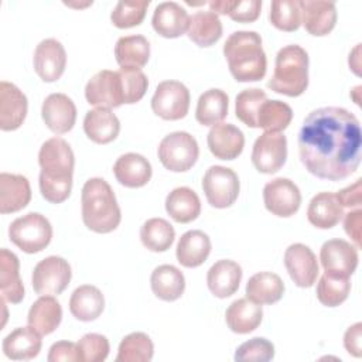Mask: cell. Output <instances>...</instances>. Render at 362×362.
<instances>
[{"label": "cell", "mask_w": 362, "mask_h": 362, "mask_svg": "<svg viewBox=\"0 0 362 362\" xmlns=\"http://www.w3.org/2000/svg\"><path fill=\"white\" fill-rule=\"evenodd\" d=\"M167 214L178 223H189L201 214V201L188 187L174 188L165 198Z\"/></svg>", "instance_id": "34"}, {"label": "cell", "mask_w": 362, "mask_h": 362, "mask_svg": "<svg viewBox=\"0 0 362 362\" xmlns=\"http://www.w3.org/2000/svg\"><path fill=\"white\" fill-rule=\"evenodd\" d=\"M359 92H361V86H356L354 90H351V96L354 98L356 105H361V99H359Z\"/></svg>", "instance_id": "56"}, {"label": "cell", "mask_w": 362, "mask_h": 362, "mask_svg": "<svg viewBox=\"0 0 362 362\" xmlns=\"http://www.w3.org/2000/svg\"><path fill=\"white\" fill-rule=\"evenodd\" d=\"M113 174L119 184L127 188L144 187L153 174L151 164L137 153H126L113 164Z\"/></svg>", "instance_id": "24"}, {"label": "cell", "mask_w": 362, "mask_h": 362, "mask_svg": "<svg viewBox=\"0 0 362 362\" xmlns=\"http://www.w3.org/2000/svg\"><path fill=\"white\" fill-rule=\"evenodd\" d=\"M85 98L96 107H119L123 105L122 82L117 71L102 69L96 72L85 86Z\"/></svg>", "instance_id": "13"}, {"label": "cell", "mask_w": 362, "mask_h": 362, "mask_svg": "<svg viewBox=\"0 0 362 362\" xmlns=\"http://www.w3.org/2000/svg\"><path fill=\"white\" fill-rule=\"evenodd\" d=\"M161 164L173 173L188 171L198 160L199 147L194 136L187 132L167 134L157 148Z\"/></svg>", "instance_id": "7"}, {"label": "cell", "mask_w": 362, "mask_h": 362, "mask_svg": "<svg viewBox=\"0 0 362 362\" xmlns=\"http://www.w3.org/2000/svg\"><path fill=\"white\" fill-rule=\"evenodd\" d=\"M150 286L157 298L163 301H175L184 294L185 277L175 266L161 264L153 270Z\"/></svg>", "instance_id": "32"}, {"label": "cell", "mask_w": 362, "mask_h": 362, "mask_svg": "<svg viewBox=\"0 0 362 362\" xmlns=\"http://www.w3.org/2000/svg\"><path fill=\"white\" fill-rule=\"evenodd\" d=\"M263 201L269 212L280 218L294 215L301 205V192L288 178H274L263 188Z\"/></svg>", "instance_id": "12"}, {"label": "cell", "mask_w": 362, "mask_h": 362, "mask_svg": "<svg viewBox=\"0 0 362 362\" xmlns=\"http://www.w3.org/2000/svg\"><path fill=\"white\" fill-rule=\"evenodd\" d=\"M41 334L33 327H18L3 339V352L13 361L34 359L41 351Z\"/></svg>", "instance_id": "25"}, {"label": "cell", "mask_w": 362, "mask_h": 362, "mask_svg": "<svg viewBox=\"0 0 362 362\" xmlns=\"http://www.w3.org/2000/svg\"><path fill=\"white\" fill-rule=\"evenodd\" d=\"M337 198L342 208H361L362 202V180L358 178L349 187L338 191Z\"/></svg>", "instance_id": "51"}, {"label": "cell", "mask_w": 362, "mask_h": 362, "mask_svg": "<svg viewBox=\"0 0 362 362\" xmlns=\"http://www.w3.org/2000/svg\"><path fill=\"white\" fill-rule=\"evenodd\" d=\"M83 132L93 143L107 144L119 136L120 122L110 109L96 107L86 112L83 117Z\"/></svg>", "instance_id": "26"}, {"label": "cell", "mask_w": 362, "mask_h": 362, "mask_svg": "<svg viewBox=\"0 0 362 362\" xmlns=\"http://www.w3.org/2000/svg\"><path fill=\"white\" fill-rule=\"evenodd\" d=\"M301 24L315 37L328 35L337 24V7L334 1L300 0Z\"/></svg>", "instance_id": "18"}, {"label": "cell", "mask_w": 362, "mask_h": 362, "mask_svg": "<svg viewBox=\"0 0 362 362\" xmlns=\"http://www.w3.org/2000/svg\"><path fill=\"white\" fill-rule=\"evenodd\" d=\"M8 238L23 252L38 253L49 245L52 239V226L44 215L30 212L10 223Z\"/></svg>", "instance_id": "6"}, {"label": "cell", "mask_w": 362, "mask_h": 362, "mask_svg": "<svg viewBox=\"0 0 362 362\" xmlns=\"http://www.w3.org/2000/svg\"><path fill=\"white\" fill-rule=\"evenodd\" d=\"M320 260L325 274L351 277L358 266V249L344 239H329L321 246Z\"/></svg>", "instance_id": "14"}, {"label": "cell", "mask_w": 362, "mask_h": 362, "mask_svg": "<svg viewBox=\"0 0 362 362\" xmlns=\"http://www.w3.org/2000/svg\"><path fill=\"white\" fill-rule=\"evenodd\" d=\"M150 1H119L110 13V21L117 28H132L141 24Z\"/></svg>", "instance_id": "45"}, {"label": "cell", "mask_w": 362, "mask_h": 362, "mask_svg": "<svg viewBox=\"0 0 362 362\" xmlns=\"http://www.w3.org/2000/svg\"><path fill=\"white\" fill-rule=\"evenodd\" d=\"M359 120L344 107L310 112L298 132V153L305 170L328 181L351 177L361 164Z\"/></svg>", "instance_id": "1"}, {"label": "cell", "mask_w": 362, "mask_h": 362, "mask_svg": "<svg viewBox=\"0 0 362 362\" xmlns=\"http://www.w3.org/2000/svg\"><path fill=\"white\" fill-rule=\"evenodd\" d=\"M264 100H267V96L262 89H243L236 95L235 99L236 117L247 127L257 129V115Z\"/></svg>", "instance_id": "43"}, {"label": "cell", "mask_w": 362, "mask_h": 362, "mask_svg": "<svg viewBox=\"0 0 362 362\" xmlns=\"http://www.w3.org/2000/svg\"><path fill=\"white\" fill-rule=\"evenodd\" d=\"M263 318V310L260 304L252 300L238 298L235 300L225 313V320L232 332L249 334L255 331Z\"/></svg>", "instance_id": "30"}, {"label": "cell", "mask_w": 362, "mask_h": 362, "mask_svg": "<svg viewBox=\"0 0 362 362\" xmlns=\"http://www.w3.org/2000/svg\"><path fill=\"white\" fill-rule=\"evenodd\" d=\"M31 199V187L21 174H0V212L13 214L21 211Z\"/></svg>", "instance_id": "22"}, {"label": "cell", "mask_w": 362, "mask_h": 362, "mask_svg": "<svg viewBox=\"0 0 362 362\" xmlns=\"http://www.w3.org/2000/svg\"><path fill=\"white\" fill-rule=\"evenodd\" d=\"M38 164L41 173L38 177L40 191L45 201L61 204L71 195L75 156L61 137L48 139L38 151Z\"/></svg>", "instance_id": "2"}, {"label": "cell", "mask_w": 362, "mask_h": 362, "mask_svg": "<svg viewBox=\"0 0 362 362\" xmlns=\"http://www.w3.org/2000/svg\"><path fill=\"white\" fill-rule=\"evenodd\" d=\"M105 308V297L102 291L90 284L79 286L69 298L71 314L83 322L95 321Z\"/></svg>", "instance_id": "29"}, {"label": "cell", "mask_w": 362, "mask_h": 362, "mask_svg": "<svg viewBox=\"0 0 362 362\" xmlns=\"http://www.w3.org/2000/svg\"><path fill=\"white\" fill-rule=\"evenodd\" d=\"M351 291L349 277H338L322 274L317 283V298L325 307H337L342 304Z\"/></svg>", "instance_id": "42"}, {"label": "cell", "mask_w": 362, "mask_h": 362, "mask_svg": "<svg viewBox=\"0 0 362 362\" xmlns=\"http://www.w3.org/2000/svg\"><path fill=\"white\" fill-rule=\"evenodd\" d=\"M175 238L173 225L163 218H150L140 228V240L151 252H165Z\"/></svg>", "instance_id": "39"}, {"label": "cell", "mask_w": 362, "mask_h": 362, "mask_svg": "<svg viewBox=\"0 0 362 362\" xmlns=\"http://www.w3.org/2000/svg\"><path fill=\"white\" fill-rule=\"evenodd\" d=\"M229 109V98L228 95L218 88H212L201 93L197 109H195V119L202 126H214L221 123Z\"/></svg>", "instance_id": "38"}, {"label": "cell", "mask_w": 362, "mask_h": 362, "mask_svg": "<svg viewBox=\"0 0 362 362\" xmlns=\"http://www.w3.org/2000/svg\"><path fill=\"white\" fill-rule=\"evenodd\" d=\"M267 86L273 92L290 98L303 95L308 86L307 51L297 44L280 48L276 55L274 72Z\"/></svg>", "instance_id": "5"}, {"label": "cell", "mask_w": 362, "mask_h": 362, "mask_svg": "<svg viewBox=\"0 0 362 362\" xmlns=\"http://www.w3.org/2000/svg\"><path fill=\"white\" fill-rule=\"evenodd\" d=\"M223 55L235 81L256 82L264 78L267 59L256 31L232 33L223 44Z\"/></svg>", "instance_id": "3"}, {"label": "cell", "mask_w": 362, "mask_h": 362, "mask_svg": "<svg viewBox=\"0 0 362 362\" xmlns=\"http://www.w3.org/2000/svg\"><path fill=\"white\" fill-rule=\"evenodd\" d=\"M122 90H123V103L133 105L141 100L147 92L148 79L141 69L133 68H120L119 71Z\"/></svg>", "instance_id": "46"}, {"label": "cell", "mask_w": 362, "mask_h": 362, "mask_svg": "<svg viewBox=\"0 0 362 362\" xmlns=\"http://www.w3.org/2000/svg\"><path fill=\"white\" fill-rule=\"evenodd\" d=\"M274 358V345L262 337L252 338L238 346L235 361H257L267 362Z\"/></svg>", "instance_id": "48"}, {"label": "cell", "mask_w": 362, "mask_h": 362, "mask_svg": "<svg viewBox=\"0 0 362 362\" xmlns=\"http://www.w3.org/2000/svg\"><path fill=\"white\" fill-rule=\"evenodd\" d=\"M151 24L158 35L164 38H177L188 30L189 16L178 3L164 1L156 7Z\"/></svg>", "instance_id": "21"}, {"label": "cell", "mask_w": 362, "mask_h": 362, "mask_svg": "<svg viewBox=\"0 0 362 362\" xmlns=\"http://www.w3.org/2000/svg\"><path fill=\"white\" fill-rule=\"evenodd\" d=\"M284 283L279 274L260 272L253 274L246 283V297L256 304H274L284 294Z\"/></svg>", "instance_id": "35"}, {"label": "cell", "mask_w": 362, "mask_h": 362, "mask_svg": "<svg viewBox=\"0 0 362 362\" xmlns=\"http://www.w3.org/2000/svg\"><path fill=\"white\" fill-rule=\"evenodd\" d=\"M41 116L51 132L64 134L72 130L76 122V106L65 93H51L42 102Z\"/></svg>", "instance_id": "17"}, {"label": "cell", "mask_w": 362, "mask_h": 362, "mask_svg": "<svg viewBox=\"0 0 362 362\" xmlns=\"http://www.w3.org/2000/svg\"><path fill=\"white\" fill-rule=\"evenodd\" d=\"M287 139L283 133H262L252 148V164L262 174H274L286 163Z\"/></svg>", "instance_id": "11"}, {"label": "cell", "mask_w": 362, "mask_h": 362, "mask_svg": "<svg viewBox=\"0 0 362 362\" xmlns=\"http://www.w3.org/2000/svg\"><path fill=\"white\" fill-rule=\"evenodd\" d=\"M361 225H362V209L355 208L349 211L344 218V229L346 235L354 240L355 247H361Z\"/></svg>", "instance_id": "52"}, {"label": "cell", "mask_w": 362, "mask_h": 362, "mask_svg": "<svg viewBox=\"0 0 362 362\" xmlns=\"http://www.w3.org/2000/svg\"><path fill=\"white\" fill-rule=\"evenodd\" d=\"M361 341H362V324L356 322L354 325H351L344 335V346L348 351L349 355L359 358L361 356Z\"/></svg>", "instance_id": "53"}, {"label": "cell", "mask_w": 362, "mask_h": 362, "mask_svg": "<svg viewBox=\"0 0 362 362\" xmlns=\"http://www.w3.org/2000/svg\"><path fill=\"white\" fill-rule=\"evenodd\" d=\"M359 49H361V44H358L354 49H352V52L349 54V66H351V69L356 74V75H359Z\"/></svg>", "instance_id": "55"}, {"label": "cell", "mask_w": 362, "mask_h": 362, "mask_svg": "<svg viewBox=\"0 0 362 362\" xmlns=\"http://www.w3.org/2000/svg\"><path fill=\"white\" fill-rule=\"evenodd\" d=\"M187 34L198 47H211L222 37V23L214 11L199 10L189 17Z\"/></svg>", "instance_id": "36"}, {"label": "cell", "mask_w": 362, "mask_h": 362, "mask_svg": "<svg viewBox=\"0 0 362 362\" xmlns=\"http://www.w3.org/2000/svg\"><path fill=\"white\" fill-rule=\"evenodd\" d=\"M72 277L69 263L59 256H48L38 262L31 276V284L38 296H58Z\"/></svg>", "instance_id": "9"}, {"label": "cell", "mask_w": 362, "mask_h": 362, "mask_svg": "<svg viewBox=\"0 0 362 362\" xmlns=\"http://www.w3.org/2000/svg\"><path fill=\"white\" fill-rule=\"evenodd\" d=\"M208 6H209V10L214 11L215 14H228L233 6V1L232 0H215V1H209Z\"/></svg>", "instance_id": "54"}, {"label": "cell", "mask_w": 362, "mask_h": 362, "mask_svg": "<svg viewBox=\"0 0 362 362\" xmlns=\"http://www.w3.org/2000/svg\"><path fill=\"white\" fill-rule=\"evenodd\" d=\"M242 280V267L229 259L215 262L206 273L209 291L218 298H226L235 294Z\"/></svg>", "instance_id": "23"}, {"label": "cell", "mask_w": 362, "mask_h": 362, "mask_svg": "<svg viewBox=\"0 0 362 362\" xmlns=\"http://www.w3.org/2000/svg\"><path fill=\"white\" fill-rule=\"evenodd\" d=\"M0 293L1 297L11 304H18L24 298V286L20 279V260L6 247L0 250Z\"/></svg>", "instance_id": "31"}, {"label": "cell", "mask_w": 362, "mask_h": 362, "mask_svg": "<svg viewBox=\"0 0 362 362\" xmlns=\"http://www.w3.org/2000/svg\"><path fill=\"white\" fill-rule=\"evenodd\" d=\"M262 1L259 0H235L228 16L238 23H253L259 18Z\"/></svg>", "instance_id": "49"}, {"label": "cell", "mask_w": 362, "mask_h": 362, "mask_svg": "<svg viewBox=\"0 0 362 362\" xmlns=\"http://www.w3.org/2000/svg\"><path fill=\"white\" fill-rule=\"evenodd\" d=\"M76 345L81 362H102L107 358L110 351L107 338L95 332L85 334Z\"/></svg>", "instance_id": "47"}, {"label": "cell", "mask_w": 362, "mask_h": 362, "mask_svg": "<svg viewBox=\"0 0 362 362\" xmlns=\"http://www.w3.org/2000/svg\"><path fill=\"white\" fill-rule=\"evenodd\" d=\"M293 119L291 107L281 100H264L257 115V127L264 132L280 133L287 129Z\"/></svg>", "instance_id": "41"}, {"label": "cell", "mask_w": 362, "mask_h": 362, "mask_svg": "<svg viewBox=\"0 0 362 362\" xmlns=\"http://www.w3.org/2000/svg\"><path fill=\"white\" fill-rule=\"evenodd\" d=\"M209 151L219 160H235L243 151L245 136L230 123L214 124L206 136Z\"/></svg>", "instance_id": "20"}, {"label": "cell", "mask_w": 362, "mask_h": 362, "mask_svg": "<svg viewBox=\"0 0 362 362\" xmlns=\"http://www.w3.org/2000/svg\"><path fill=\"white\" fill-rule=\"evenodd\" d=\"M150 57V44L143 35L120 37L115 45V58L120 68L141 69Z\"/></svg>", "instance_id": "37"}, {"label": "cell", "mask_w": 362, "mask_h": 362, "mask_svg": "<svg viewBox=\"0 0 362 362\" xmlns=\"http://www.w3.org/2000/svg\"><path fill=\"white\" fill-rule=\"evenodd\" d=\"M62 320V307L54 296H40L30 307L27 322L41 335L54 332Z\"/></svg>", "instance_id": "33"}, {"label": "cell", "mask_w": 362, "mask_h": 362, "mask_svg": "<svg viewBox=\"0 0 362 362\" xmlns=\"http://www.w3.org/2000/svg\"><path fill=\"white\" fill-rule=\"evenodd\" d=\"M47 359L48 362H59V361L76 362L79 361L78 345L71 341H58L52 344V346L49 348Z\"/></svg>", "instance_id": "50"}, {"label": "cell", "mask_w": 362, "mask_h": 362, "mask_svg": "<svg viewBox=\"0 0 362 362\" xmlns=\"http://www.w3.org/2000/svg\"><path fill=\"white\" fill-rule=\"evenodd\" d=\"M211 253L209 236L198 229L188 230L181 235L177 243L175 256L181 266L194 269L201 266Z\"/></svg>", "instance_id": "27"}, {"label": "cell", "mask_w": 362, "mask_h": 362, "mask_svg": "<svg viewBox=\"0 0 362 362\" xmlns=\"http://www.w3.org/2000/svg\"><path fill=\"white\" fill-rule=\"evenodd\" d=\"M81 206L82 221L92 232H113L122 221V212L116 195L103 178L93 177L83 184Z\"/></svg>", "instance_id": "4"}, {"label": "cell", "mask_w": 362, "mask_h": 362, "mask_svg": "<svg viewBox=\"0 0 362 362\" xmlns=\"http://www.w3.org/2000/svg\"><path fill=\"white\" fill-rule=\"evenodd\" d=\"M189 90L178 81H163L151 98L153 112L164 120H180L189 109Z\"/></svg>", "instance_id": "10"}, {"label": "cell", "mask_w": 362, "mask_h": 362, "mask_svg": "<svg viewBox=\"0 0 362 362\" xmlns=\"http://www.w3.org/2000/svg\"><path fill=\"white\" fill-rule=\"evenodd\" d=\"M202 189L211 206L218 209L229 208L239 197V177L232 168L211 165L204 174Z\"/></svg>", "instance_id": "8"}, {"label": "cell", "mask_w": 362, "mask_h": 362, "mask_svg": "<svg viewBox=\"0 0 362 362\" xmlns=\"http://www.w3.org/2000/svg\"><path fill=\"white\" fill-rule=\"evenodd\" d=\"M284 266L294 284L303 288L311 287L320 273L317 256L303 243H293L286 249Z\"/></svg>", "instance_id": "15"}, {"label": "cell", "mask_w": 362, "mask_h": 362, "mask_svg": "<svg viewBox=\"0 0 362 362\" xmlns=\"http://www.w3.org/2000/svg\"><path fill=\"white\" fill-rule=\"evenodd\" d=\"M154 345L144 332H132L119 344L116 362H148L153 359Z\"/></svg>", "instance_id": "40"}, {"label": "cell", "mask_w": 362, "mask_h": 362, "mask_svg": "<svg viewBox=\"0 0 362 362\" xmlns=\"http://www.w3.org/2000/svg\"><path fill=\"white\" fill-rule=\"evenodd\" d=\"M28 103L25 95L7 81L0 82V129L17 130L25 120Z\"/></svg>", "instance_id": "19"}, {"label": "cell", "mask_w": 362, "mask_h": 362, "mask_svg": "<svg viewBox=\"0 0 362 362\" xmlns=\"http://www.w3.org/2000/svg\"><path fill=\"white\" fill-rule=\"evenodd\" d=\"M344 216V208L334 192H318L307 208L308 222L318 229H331L339 223Z\"/></svg>", "instance_id": "28"}, {"label": "cell", "mask_w": 362, "mask_h": 362, "mask_svg": "<svg viewBox=\"0 0 362 362\" xmlns=\"http://www.w3.org/2000/svg\"><path fill=\"white\" fill-rule=\"evenodd\" d=\"M272 25L280 31H297L301 25V10L298 0H274L269 14Z\"/></svg>", "instance_id": "44"}, {"label": "cell", "mask_w": 362, "mask_h": 362, "mask_svg": "<svg viewBox=\"0 0 362 362\" xmlns=\"http://www.w3.org/2000/svg\"><path fill=\"white\" fill-rule=\"evenodd\" d=\"M34 69L44 82L58 81L66 66V52L64 45L55 38L42 40L34 51Z\"/></svg>", "instance_id": "16"}]
</instances>
